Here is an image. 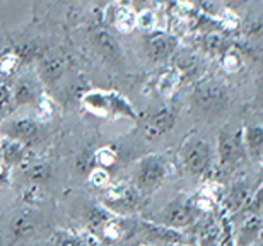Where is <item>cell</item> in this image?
<instances>
[{
	"label": "cell",
	"mask_w": 263,
	"mask_h": 246,
	"mask_svg": "<svg viewBox=\"0 0 263 246\" xmlns=\"http://www.w3.org/2000/svg\"><path fill=\"white\" fill-rule=\"evenodd\" d=\"M92 181L96 183V185H104V183L108 181V175H106V171H103V169H96L92 173Z\"/></svg>",
	"instance_id": "obj_29"
},
{
	"label": "cell",
	"mask_w": 263,
	"mask_h": 246,
	"mask_svg": "<svg viewBox=\"0 0 263 246\" xmlns=\"http://www.w3.org/2000/svg\"><path fill=\"white\" fill-rule=\"evenodd\" d=\"M261 166H263V163H261Z\"/></svg>",
	"instance_id": "obj_32"
},
{
	"label": "cell",
	"mask_w": 263,
	"mask_h": 246,
	"mask_svg": "<svg viewBox=\"0 0 263 246\" xmlns=\"http://www.w3.org/2000/svg\"><path fill=\"white\" fill-rule=\"evenodd\" d=\"M200 209L193 198H175L170 203H166L164 209L154 217V222L173 229H186L193 226L198 219Z\"/></svg>",
	"instance_id": "obj_5"
},
{
	"label": "cell",
	"mask_w": 263,
	"mask_h": 246,
	"mask_svg": "<svg viewBox=\"0 0 263 246\" xmlns=\"http://www.w3.org/2000/svg\"><path fill=\"white\" fill-rule=\"evenodd\" d=\"M142 193L137 190L134 185H127V183H120V185H113L106 190L104 195V203L108 209L118 211L122 214H130L134 212L137 207V203L140 200Z\"/></svg>",
	"instance_id": "obj_7"
},
{
	"label": "cell",
	"mask_w": 263,
	"mask_h": 246,
	"mask_svg": "<svg viewBox=\"0 0 263 246\" xmlns=\"http://www.w3.org/2000/svg\"><path fill=\"white\" fill-rule=\"evenodd\" d=\"M170 173V161L164 154H149L134 167V186L142 195L156 192Z\"/></svg>",
	"instance_id": "obj_2"
},
{
	"label": "cell",
	"mask_w": 263,
	"mask_h": 246,
	"mask_svg": "<svg viewBox=\"0 0 263 246\" xmlns=\"http://www.w3.org/2000/svg\"><path fill=\"white\" fill-rule=\"evenodd\" d=\"M108 115L128 118V120H134V122L137 120V113L134 106H132L122 94H118L115 91H108Z\"/></svg>",
	"instance_id": "obj_18"
},
{
	"label": "cell",
	"mask_w": 263,
	"mask_h": 246,
	"mask_svg": "<svg viewBox=\"0 0 263 246\" xmlns=\"http://www.w3.org/2000/svg\"><path fill=\"white\" fill-rule=\"evenodd\" d=\"M38 75L45 84H55L64 75V60L59 55H46L40 60Z\"/></svg>",
	"instance_id": "obj_16"
},
{
	"label": "cell",
	"mask_w": 263,
	"mask_h": 246,
	"mask_svg": "<svg viewBox=\"0 0 263 246\" xmlns=\"http://www.w3.org/2000/svg\"><path fill=\"white\" fill-rule=\"evenodd\" d=\"M217 246H238L236 244V231L228 217L220 219V228L217 233Z\"/></svg>",
	"instance_id": "obj_20"
},
{
	"label": "cell",
	"mask_w": 263,
	"mask_h": 246,
	"mask_svg": "<svg viewBox=\"0 0 263 246\" xmlns=\"http://www.w3.org/2000/svg\"><path fill=\"white\" fill-rule=\"evenodd\" d=\"M251 198V186L248 181H236L231 185V188L226 193L224 200H222V207L226 212H239L243 211V207L248 203Z\"/></svg>",
	"instance_id": "obj_11"
},
{
	"label": "cell",
	"mask_w": 263,
	"mask_h": 246,
	"mask_svg": "<svg viewBox=\"0 0 263 246\" xmlns=\"http://www.w3.org/2000/svg\"><path fill=\"white\" fill-rule=\"evenodd\" d=\"M159 246H190L186 243H170V244H159Z\"/></svg>",
	"instance_id": "obj_30"
},
{
	"label": "cell",
	"mask_w": 263,
	"mask_h": 246,
	"mask_svg": "<svg viewBox=\"0 0 263 246\" xmlns=\"http://www.w3.org/2000/svg\"><path fill=\"white\" fill-rule=\"evenodd\" d=\"M4 134L19 144H36L43 137L41 127L31 118L10 120L7 125H4Z\"/></svg>",
	"instance_id": "obj_9"
},
{
	"label": "cell",
	"mask_w": 263,
	"mask_h": 246,
	"mask_svg": "<svg viewBox=\"0 0 263 246\" xmlns=\"http://www.w3.org/2000/svg\"><path fill=\"white\" fill-rule=\"evenodd\" d=\"M57 246H96L87 239L72 236V234H62L60 239L57 241Z\"/></svg>",
	"instance_id": "obj_26"
},
{
	"label": "cell",
	"mask_w": 263,
	"mask_h": 246,
	"mask_svg": "<svg viewBox=\"0 0 263 246\" xmlns=\"http://www.w3.org/2000/svg\"><path fill=\"white\" fill-rule=\"evenodd\" d=\"M144 41V51L147 59L154 64H162L170 60L178 50V40L175 36L162 33V31H149L142 38Z\"/></svg>",
	"instance_id": "obj_6"
},
{
	"label": "cell",
	"mask_w": 263,
	"mask_h": 246,
	"mask_svg": "<svg viewBox=\"0 0 263 246\" xmlns=\"http://www.w3.org/2000/svg\"><path fill=\"white\" fill-rule=\"evenodd\" d=\"M222 65L228 72H236L241 65V55L236 50H229L222 55Z\"/></svg>",
	"instance_id": "obj_24"
},
{
	"label": "cell",
	"mask_w": 263,
	"mask_h": 246,
	"mask_svg": "<svg viewBox=\"0 0 263 246\" xmlns=\"http://www.w3.org/2000/svg\"><path fill=\"white\" fill-rule=\"evenodd\" d=\"M255 92H256V101L263 103V69L260 70V74L255 81Z\"/></svg>",
	"instance_id": "obj_28"
},
{
	"label": "cell",
	"mask_w": 263,
	"mask_h": 246,
	"mask_svg": "<svg viewBox=\"0 0 263 246\" xmlns=\"http://www.w3.org/2000/svg\"><path fill=\"white\" fill-rule=\"evenodd\" d=\"M243 144L248 158H263V125H246V127H243Z\"/></svg>",
	"instance_id": "obj_15"
},
{
	"label": "cell",
	"mask_w": 263,
	"mask_h": 246,
	"mask_svg": "<svg viewBox=\"0 0 263 246\" xmlns=\"http://www.w3.org/2000/svg\"><path fill=\"white\" fill-rule=\"evenodd\" d=\"M217 159L219 167L224 173H231L248 159L243 144V128L228 127L220 128L217 134Z\"/></svg>",
	"instance_id": "obj_3"
},
{
	"label": "cell",
	"mask_w": 263,
	"mask_h": 246,
	"mask_svg": "<svg viewBox=\"0 0 263 246\" xmlns=\"http://www.w3.org/2000/svg\"><path fill=\"white\" fill-rule=\"evenodd\" d=\"M82 106L91 113L108 115V91H89L81 99Z\"/></svg>",
	"instance_id": "obj_19"
},
{
	"label": "cell",
	"mask_w": 263,
	"mask_h": 246,
	"mask_svg": "<svg viewBox=\"0 0 263 246\" xmlns=\"http://www.w3.org/2000/svg\"><path fill=\"white\" fill-rule=\"evenodd\" d=\"M137 231L152 243L170 244V243H186V236L178 229L162 226L154 221H140L137 224Z\"/></svg>",
	"instance_id": "obj_10"
},
{
	"label": "cell",
	"mask_w": 263,
	"mask_h": 246,
	"mask_svg": "<svg viewBox=\"0 0 263 246\" xmlns=\"http://www.w3.org/2000/svg\"><path fill=\"white\" fill-rule=\"evenodd\" d=\"M228 87L217 79H202L192 91V108L205 118H219L229 108Z\"/></svg>",
	"instance_id": "obj_1"
},
{
	"label": "cell",
	"mask_w": 263,
	"mask_h": 246,
	"mask_svg": "<svg viewBox=\"0 0 263 246\" xmlns=\"http://www.w3.org/2000/svg\"><path fill=\"white\" fill-rule=\"evenodd\" d=\"M91 45L96 53L109 65H122L123 53L115 36L106 29H94L91 34Z\"/></svg>",
	"instance_id": "obj_8"
},
{
	"label": "cell",
	"mask_w": 263,
	"mask_h": 246,
	"mask_svg": "<svg viewBox=\"0 0 263 246\" xmlns=\"http://www.w3.org/2000/svg\"><path fill=\"white\" fill-rule=\"evenodd\" d=\"M108 21L122 33H128L137 26V15L127 5H111L108 9Z\"/></svg>",
	"instance_id": "obj_14"
},
{
	"label": "cell",
	"mask_w": 263,
	"mask_h": 246,
	"mask_svg": "<svg viewBox=\"0 0 263 246\" xmlns=\"http://www.w3.org/2000/svg\"><path fill=\"white\" fill-rule=\"evenodd\" d=\"M233 2H241V0H233Z\"/></svg>",
	"instance_id": "obj_31"
},
{
	"label": "cell",
	"mask_w": 263,
	"mask_h": 246,
	"mask_svg": "<svg viewBox=\"0 0 263 246\" xmlns=\"http://www.w3.org/2000/svg\"><path fill=\"white\" fill-rule=\"evenodd\" d=\"M156 23H157L156 14L151 12V10H144V12H140L139 15H137V26L144 29L145 33H149V31H154Z\"/></svg>",
	"instance_id": "obj_23"
},
{
	"label": "cell",
	"mask_w": 263,
	"mask_h": 246,
	"mask_svg": "<svg viewBox=\"0 0 263 246\" xmlns=\"http://www.w3.org/2000/svg\"><path fill=\"white\" fill-rule=\"evenodd\" d=\"M180 159L188 175L193 178H205L212 169V147L202 137H188L180 149Z\"/></svg>",
	"instance_id": "obj_4"
},
{
	"label": "cell",
	"mask_w": 263,
	"mask_h": 246,
	"mask_svg": "<svg viewBox=\"0 0 263 246\" xmlns=\"http://www.w3.org/2000/svg\"><path fill=\"white\" fill-rule=\"evenodd\" d=\"M117 159V154L111 149H99L96 154V163L101 166H111Z\"/></svg>",
	"instance_id": "obj_27"
},
{
	"label": "cell",
	"mask_w": 263,
	"mask_h": 246,
	"mask_svg": "<svg viewBox=\"0 0 263 246\" xmlns=\"http://www.w3.org/2000/svg\"><path fill=\"white\" fill-rule=\"evenodd\" d=\"M217 229L214 226H207L200 233L198 238V244L200 246H217Z\"/></svg>",
	"instance_id": "obj_25"
},
{
	"label": "cell",
	"mask_w": 263,
	"mask_h": 246,
	"mask_svg": "<svg viewBox=\"0 0 263 246\" xmlns=\"http://www.w3.org/2000/svg\"><path fill=\"white\" fill-rule=\"evenodd\" d=\"M14 99H15V103L17 104H23V106H26V104H31V103H34V89L31 87V84L28 82H19L17 84V87H15V91H14Z\"/></svg>",
	"instance_id": "obj_21"
},
{
	"label": "cell",
	"mask_w": 263,
	"mask_h": 246,
	"mask_svg": "<svg viewBox=\"0 0 263 246\" xmlns=\"http://www.w3.org/2000/svg\"><path fill=\"white\" fill-rule=\"evenodd\" d=\"M181 81H183V75H181L180 69H176L175 65L167 67V69H164L161 72L156 84H154L156 92L162 98H170L171 94L176 91V87L181 84Z\"/></svg>",
	"instance_id": "obj_17"
},
{
	"label": "cell",
	"mask_w": 263,
	"mask_h": 246,
	"mask_svg": "<svg viewBox=\"0 0 263 246\" xmlns=\"http://www.w3.org/2000/svg\"><path fill=\"white\" fill-rule=\"evenodd\" d=\"M263 231V221L260 216H246L241 222L239 229L236 231V244L238 246H255L258 243L260 234Z\"/></svg>",
	"instance_id": "obj_12"
},
{
	"label": "cell",
	"mask_w": 263,
	"mask_h": 246,
	"mask_svg": "<svg viewBox=\"0 0 263 246\" xmlns=\"http://www.w3.org/2000/svg\"><path fill=\"white\" fill-rule=\"evenodd\" d=\"M175 120H176L175 108H162L161 111L154 113L147 120V134L151 137H157V135L170 132L175 127Z\"/></svg>",
	"instance_id": "obj_13"
},
{
	"label": "cell",
	"mask_w": 263,
	"mask_h": 246,
	"mask_svg": "<svg viewBox=\"0 0 263 246\" xmlns=\"http://www.w3.org/2000/svg\"><path fill=\"white\" fill-rule=\"evenodd\" d=\"M241 212L246 214V216H251V214H253V216H261L263 214V185L251 195L248 203L243 207Z\"/></svg>",
	"instance_id": "obj_22"
}]
</instances>
